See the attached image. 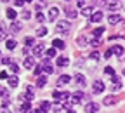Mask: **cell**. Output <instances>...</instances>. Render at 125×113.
<instances>
[{
	"instance_id": "cell-46",
	"label": "cell",
	"mask_w": 125,
	"mask_h": 113,
	"mask_svg": "<svg viewBox=\"0 0 125 113\" xmlns=\"http://www.w3.org/2000/svg\"><path fill=\"white\" fill-rule=\"evenodd\" d=\"M2 106H4V108H7V106H9V101H7V99H4V103H2Z\"/></svg>"
},
{
	"instance_id": "cell-25",
	"label": "cell",
	"mask_w": 125,
	"mask_h": 113,
	"mask_svg": "<svg viewBox=\"0 0 125 113\" xmlns=\"http://www.w3.org/2000/svg\"><path fill=\"white\" fill-rule=\"evenodd\" d=\"M40 110H42L43 113H47V111L51 110V103H47V101H43V103L40 104Z\"/></svg>"
},
{
	"instance_id": "cell-11",
	"label": "cell",
	"mask_w": 125,
	"mask_h": 113,
	"mask_svg": "<svg viewBox=\"0 0 125 113\" xmlns=\"http://www.w3.org/2000/svg\"><path fill=\"white\" fill-rule=\"evenodd\" d=\"M103 18H104L103 12H94V14L90 16V21H92V23H101V21H103Z\"/></svg>"
},
{
	"instance_id": "cell-54",
	"label": "cell",
	"mask_w": 125,
	"mask_h": 113,
	"mask_svg": "<svg viewBox=\"0 0 125 113\" xmlns=\"http://www.w3.org/2000/svg\"><path fill=\"white\" fill-rule=\"evenodd\" d=\"M40 111H42V110H40ZM42 113H43V111H42Z\"/></svg>"
},
{
	"instance_id": "cell-12",
	"label": "cell",
	"mask_w": 125,
	"mask_h": 113,
	"mask_svg": "<svg viewBox=\"0 0 125 113\" xmlns=\"http://www.w3.org/2000/svg\"><path fill=\"white\" fill-rule=\"evenodd\" d=\"M23 98H24V101H28V103H30V101H33V90H31V87H26Z\"/></svg>"
},
{
	"instance_id": "cell-36",
	"label": "cell",
	"mask_w": 125,
	"mask_h": 113,
	"mask_svg": "<svg viewBox=\"0 0 125 113\" xmlns=\"http://www.w3.org/2000/svg\"><path fill=\"white\" fill-rule=\"evenodd\" d=\"M35 18H37V21H40V23H42V21L45 19V16H43L42 12H37V16H35Z\"/></svg>"
},
{
	"instance_id": "cell-51",
	"label": "cell",
	"mask_w": 125,
	"mask_h": 113,
	"mask_svg": "<svg viewBox=\"0 0 125 113\" xmlns=\"http://www.w3.org/2000/svg\"><path fill=\"white\" fill-rule=\"evenodd\" d=\"M26 2H33V0H26Z\"/></svg>"
},
{
	"instance_id": "cell-53",
	"label": "cell",
	"mask_w": 125,
	"mask_h": 113,
	"mask_svg": "<svg viewBox=\"0 0 125 113\" xmlns=\"http://www.w3.org/2000/svg\"><path fill=\"white\" fill-rule=\"evenodd\" d=\"M123 75H125V70H123Z\"/></svg>"
},
{
	"instance_id": "cell-19",
	"label": "cell",
	"mask_w": 125,
	"mask_h": 113,
	"mask_svg": "<svg viewBox=\"0 0 125 113\" xmlns=\"http://www.w3.org/2000/svg\"><path fill=\"white\" fill-rule=\"evenodd\" d=\"M70 80H71V78H70L68 75H61V77L57 78V84H59V85H61V84H68Z\"/></svg>"
},
{
	"instance_id": "cell-3",
	"label": "cell",
	"mask_w": 125,
	"mask_h": 113,
	"mask_svg": "<svg viewBox=\"0 0 125 113\" xmlns=\"http://www.w3.org/2000/svg\"><path fill=\"white\" fill-rule=\"evenodd\" d=\"M73 82H75L78 87H85V82H87V80H85V77H83L82 73H75V77H73Z\"/></svg>"
},
{
	"instance_id": "cell-4",
	"label": "cell",
	"mask_w": 125,
	"mask_h": 113,
	"mask_svg": "<svg viewBox=\"0 0 125 113\" xmlns=\"http://www.w3.org/2000/svg\"><path fill=\"white\" fill-rule=\"evenodd\" d=\"M52 96H54V99H57L59 103H61V101H66V99L70 98V94H68V92H59V90H54Z\"/></svg>"
},
{
	"instance_id": "cell-9",
	"label": "cell",
	"mask_w": 125,
	"mask_h": 113,
	"mask_svg": "<svg viewBox=\"0 0 125 113\" xmlns=\"http://www.w3.org/2000/svg\"><path fill=\"white\" fill-rule=\"evenodd\" d=\"M108 23L109 24H118V23H122V18L118 14H109L108 16Z\"/></svg>"
},
{
	"instance_id": "cell-13",
	"label": "cell",
	"mask_w": 125,
	"mask_h": 113,
	"mask_svg": "<svg viewBox=\"0 0 125 113\" xmlns=\"http://www.w3.org/2000/svg\"><path fill=\"white\" fill-rule=\"evenodd\" d=\"M52 45H54V49H61V51H62V49L66 47V44L62 42V40H59V38H56V40L52 42Z\"/></svg>"
},
{
	"instance_id": "cell-38",
	"label": "cell",
	"mask_w": 125,
	"mask_h": 113,
	"mask_svg": "<svg viewBox=\"0 0 125 113\" xmlns=\"http://www.w3.org/2000/svg\"><path fill=\"white\" fill-rule=\"evenodd\" d=\"M0 63H4V64H12L10 57H4V59H0Z\"/></svg>"
},
{
	"instance_id": "cell-50",
	"label": "cell",
	"mask_w": 125,
	"mask_h": 113,
	"mask_svg": "<svg viewBox=\"0 0 125 113\" xmlns=\"http://www.w3.org/2000/svg\"><path fill=\"white\" fill-rule=\"evenodd\" d=\"M122 24H123V30H125V21H122Z\"/></svg>"
},
{
	"instance_id": "cell-33",
	"label": "cell",
	"mask_w": 125,
	"mask_h": 113,
	"mask_svg": "<svg viewBox=\"0 0 125 113\" xmlns=\"http://www.w3.org/2000/svg\"><path fill=\"white\" fill-rule=\"evenodd\" d=\"M104 73H106V75H109V77H113V75H115V71H113V68H111V66H106V68H104Z\"/></svg>"
},
{
	"instance_id": "cell-44",
	"label": "cell",
	"mask_w": 125,
	"mask_h": 113,
	"mask_svg": "<svg viewBox=\"0 0 125 113\" xmlns=\"http://www.w3.org/2000/svg\"><path fill=\"white\" fill-rule=\"evenodd\" d=\"M30 16H31L30 11H24V12H23V18H24V19H30Z\"/></svg>"
},
{
	"instance_id": "cell-56",
	"label": "cell",
	"mask_w": 125,
	"mask_h": 113,
	"mask_svg": "<svg viewBox=\"0 0 125 113\" xmlns=\"http://www.w3.org/2000/svg\"><path fill=\"white\" fill-rule=\"evenodd\" d=\"M76 2H78V0H76Z\"/></svg>"
},
{
	"instance_id": "cell-6",
	"label": "cell",
	"mask_w": 125,
	"mask_h": 113,
	"mask_svg": "<svg viewBox=\"0 0 125 113\" xmlns=\"http://www.w3.org/2000/svg\"><path fill=\"white\" fill-rule=\"evenodd\" d=\"M97 110H99V104L97 103H89L87 106H85V113H97Z\"/></svg>"
},
{
	"instance_id": "cell-42",
	"label": "cell",
	"mask_w": 125,
	"mask_h": 113,
	"mask_svg": "<svg viewBox=\"0 0 125 113\" xmlns=\"http://www.w3.org/2000/svg\"><path fill=\"white\" fill-rule=\"evenodd\" d=\"M90 45H92V47H97V45H99V40H97V38H94V40L90 42Z\"/></svg>"
},
{
	"instance_id": "cell-37",
	"label": "cell",
	"mask_w": 125,
	"mask_h": 113,
	"mask_svg": "<svg viewBox=\"0 0 125 113\" xmlns=\"http://www.w3.org/2000/svg\"><path fill=\"white\" fill-rule=\"evenodd\" d=\"M99 57H101V54H99L97 51H94V52L90 54V59H99Z\"/></svg>"
},
{
	"instance_id": "cell-23",
	"label": "cell",
	"mask_w": 125,
	"mask_h": 113,
	"mask_svg": "<svg viewBox=\"0 0 125 113\" xmlns=\"http://www.w3.org/2000/svg\"><path fill=\"white\" fill-rule=\"evenodd\" d=\"M7 35V26H5V23H2L0 24V38H4Z\"/></svg>"
},
{
	"instance_id": "cell-27",
	"label": "cell",
	"mask_w": 125,
	"mask_h": 113,
	"mask_svg": "<svg viewBox=\"0 0 125 113\" xmlns=\"http://www.w3.org/2000/svg\"><path fill=\"white\" fill-rule=\"evenodd\" d=\"M45 35H47V28L40 26V28L37 30V37H45Z\"/></svg>"
},
{
	"instance_id": "cell-10",
	"label": "cell",
	"mask_w": 125,
	"mask_h": 113,
	"mask_svg": "<svg viewBox=\"0 0 125 113\" xmlns=\"http://www.w3.org/2000/svg\"><path fill=\"white\" fill-rule=\"evenodd\" d=\"M103 104L104 106H113V104H116V98L115 96H106V98L103 99Z\"/></svg>"
},
{
	"instance_id": "cell-2",
	"label": "cell",
	"mask_w": 125,
	"mask_h": 113,
	"mask_svg": "<svg viewBox=\"0 0 125 113\" xmlns=\"http://www.w3.org/2000/svg\"><path fill=\"white\" fill-rule=\"evenodd\" d=\"M57 30L59 31H62V33H68L70 31V28H71V24H70V21H57Z\"/></svg>"
},
{
	"instance_id": "cell-45",
	"label": "cell",
	"mask_w": 125,
	"mask_h": 113,
	"mask_svg": "<svg viewBox=\"0 0 125 113\" xmlns=\"http://www.w3.org/2000/svg\"><path fill=\"white\" fill-rule=\"evenodd\" d=\"M0 78H2V80H4V78H9V75H7L5 71H0Z\"/></svg>"
},
{
	"instance_id": "cell-52",
	"label": "cell",
	"mask_w": 125,
	"mask_h": 113,
	"mask_svg": "<svg viewBox=\"0 0 125 113\" xmlns=\"http://www.w3.org/2000/svg\"><path fill=\"white\" fill-rule=\"evenodd\" d=\"M2 113H9V111H2Z\"/></svg>"
},
{
	"instance_id": "cell-28",
	"label": "cell",
	"mask_w": 125,
	"mask_h": 113,
	"mask_svg": "<svg viewBox=\"0 0 125 113\" xmlns=\"http://www.w3.org/2000/svg\"><path fill=\"white\" fill-rule=\"evenodd\" d=\"M76 44L80 45V47H85V45H87V38H85V37H78V38H76Z\"/></svg>"
},
{
	"instance_id": "cell-35",
	"label": "cell",
	"mask_w": 125,
	"mask_h": 113,
	"mask_svg": "<svg viewBox=\"0 0 125 113\" xmlns=\"http://www.w3.org/2000/svg\"><path fill=\"white\" fill-rule=\"evenodd\" d=\"M56 56V49H47V57H54Z\"/></svg>"
},
{
	"instance_id": "cell-17",
	"label": "cell",
	"mask_w": 125,
	"mask_h": 113,
	"mask_svg": "<svg viewBox=\"0 0 125 113\" xmlns=\"http://www.w3.org/2000/svg\"><path fill=\"white\" fill-rule=\"evenodd\" d=\"M82 98H83V94H82V92H75V94L71 96V99H73L71 103H75V104H76V103H80Z\"/></svg>"
},
{
	"instance_id": "cell-18",
	"label": "cell",
	"mask_w": 125,
	"mask_h": 113,
	"mask_svg": "<svg viewBox=\"0 0 125 113\" xmlns=\"http://www.w3.org/2000/svg\"><path fill=\"white\" fill-rule=\"evenodd\" d=\"M42 68H43V71H45V73H52V66H51L49 59H45V61H43V66H42Z\"/></svg>"
},
{
	"instance_id": "cell-5",
	"label": "cell",
	"mask_w": 125,
	"mask_h": 113,
	"mask_svg": "<svg viewBox=\"0 0 125 113\" xmlns=\"http://www.w3.org/2000/svg\"><path fill=\"white\" fill-rule=\"evenodd\" d=\"M43 51H45V44H37V45L33 47V56L38 57V56L43 54Z\"/></svg>"
},
{
	"instance_id": "cell-24",
	"label": "cell",
	"mask_w": 125,
	"mask_h": 113,
	"mask_svg": "<svg viewBox=\"0 0 125 113\" xmlns=\"http://www.w3.org/2000/svg\"><path fill=\"white\" fill-rule=\"evenodd\" d=\"M24 44H26V47H35V45H37L35 40L31 38V37H26V38H24Z\"/></svg>"
},
{
	"instance_id": "cell-49",
	"label": "cell",
	"mask_w": 125,
	"mask_h": 113,
	"mask_svg": "<svg viewBox=\"0 0 125 113\" xmlns=\"http://www.w3.org/2000/svg\"><path fill=\"white\" fill-rule=\"evenodd\" d=\"M66 113H75V111H71V110H68V111H66Z\"/></svg>"
},
{
	"instance_id": "cell-29",
	"label": "cell",
	"mask_w": 125,
	"mask_h": 113,
	"mask_svg": "<svg viewBox=\"0 0 125 113\" xmlns=\"http://www.w3.org/2000/svg\"><path fill=\"white\" fill-rule=\"evenodd\" d=\"M92 33H94V37H96V38H99V37L104 33V28H96V30L92 31Z\"/></svg>"
},
{
	"instance_id": "cell-47",
	"label": "cell",
	"mask_w": 125,
	"mask_h": 113,
	"mask_svg": "<svg viewBox=\"0 0 125 113\" xmlns=\"http://www.w3.org/2000/svg\"><path fill=\"white\" fill-rule=\"evenodd\" d=\"M4 94H5V89H4V87H0V96H4Z\"/></svg>"
},
{
	"instance_id": "cell-39",
	"label": "cell",
	"mask_w": 125,
	"mask_h": 113,
	"mask_svg": "<svg viewBox=\"0 0 125 113\" xmlns=\"http://www.w3.org/2000/svg\"><path fill=\"white\" fill-rule=\"evenodd\" d=\"M14 2H16V5H18V7H23L26 0H14Z\"/></svg>"
},
{
	"instance_id": "cell-20",
	"label": "cell",
	"mask_w": 125,
	"mask_h": 113,
	"mask_svg": "<svg viewBox=\"0 0 125 113\" xmlns=\"http://www.w3.org/2000/svg\"><path fill=\"white\" fill-rule=\"evenodd\" d=\"M57 14H59V9H56V7H52V9L49 11V18H51V19L54 21V19L57 18Z\"/></svg>"
},
{
	"instance_id": "cell-43",
	"label": "cell",
	"mask_w": 125,
	"mask_h": 113,
	"mask_svg": "<svg viewBox=\"0 0 125 113\" xmlns=\"http://www.w3.org/2000/svg\"><path fill=\"white\" fill-rule=\"evenodd\" d=\"M111 54H113V51L109 49V51H106V52H104V57H106V59H108V57H111Z\"/></svg>"
},
{
	"instance_id": "cell-31",
	"label": "cell",
	"mask_w": 125,
	"mask_h": 113,
	"mask_svg": "<svg viewBox=\"0 0 125 113\" xmlns=\"http://www.w3.org/2000/svg\"><path fill=\"white\" fill-rule=\"evenodd\" d=\"M82 14L83 16H92V7H83L82 9Z\"/></svg>"
},
{
	"instance_id": "cell-8",
	"label": "cell",
	"mask_w": 125,
	"mask_h": 113,
	"mask_svg": "<svg viewBox=\"0 0 125 113\" xmlns=\"http://www.w3.org/2000/svg\"><path fill=\"white\" fill-rule=\"evenodd\" d=\"M23 66H24L26 70H33V68H35V59H33V57H26V59L23 61Z\"/></svg>"
},
{
	"instance_id": "cell-21",
	"label": "cell",
	"mask_w": 125,
	"mask_h": 113,
	"mask_svg": "<svg viewBox=\"0 0 125 113\" xmlns=\"http://www.w3.org/2000/svg\"><path fill=\"white\" fill-rule=\"evenodd\" d=\"M21 28H23V24H21V23H18V21H14V23H12V26H10V30H12V31H21Z\"/></svg>"
},
{
	"instance_id": "cell-34",
	"label": "cell",
	"mask_w": 125,
	"mask_h": 113,
	"mask_svg": "<svg viewBox=\"0 0 125 113\" xmlns=\"http://www.w3.org/2000/svg\"><path fill=\"white\" fill-rule=\"evenodd\" d=\"M108 7L111 9V11H118V9H120V4H115V2H111V4H108Z\"/></svg>"
},
{
	"instance_id": "cell-22",
	"label": "cell",
	"mask_w": 125,
	"mask_h": 113,
	"mask_svg": "<svg viewBox=\"0 0 125 113\" xmlns=\"http://www.w3.org/2000/svg\"><path fill=\"white\" fill-rule=\"evenodd\" d=\"M45 84H47V77H42V75H40L38 80H37V85H38V87H43Z\"/></svg>"
},
{
	"instance_id": "cell-55",
	"label": "cell",
	"mask_w": 125,
	"mask_h": 113,
	"mask_svg": "<svg viewBox=\"0 0 125 113\" xmlns=\"http://www.w3.org/2000/svg\"><path fill=\"white\" fill-rule=\"evenodd\" d=\"M5 2H7V0H5Z\"/></svg>"
},
{
	"instance_id": "cell-14",
	"label": "cell",
	"mask_w": 125,
	"mask_h": 113,
	"mask_svg": "<svg viewBox=\"0 0 125 113\" xmlns=\"http://www.w3.org/2000/svg\"><path fill=\"white\" fill-rule=\"evenodd\" d=\"M7 80H9V85H10V87H18V84H19V78H18V77H16V75H12V77H9Z\"/></svg>"
},
{
	"instance_id": "cell-30",
	"label": "cell",
	"mask_w": 125,
	"mask_h": 113,
	"mask_svg": "<svg viewBox=\"0 0 125 113\" xmlns=\"http://www.w3.org/2000/svg\"><path fill=\"white\" fill-rule=\"evenodd\" d=\"M7 16H9L10 19H16V18H18V14H16L14 9H7Z\"/></svg>"
},
{
	"instance_id": "cell-7",
	"label": "cell",
	"mask_w": 125,
	"mask_h": 113,
	"mask_svg": "<svg viewBox=\"0 0 125 113\" xmlns=\"http://www.w3.org/2000/svg\"><path fill=\"white\" fill-rule=\"evenodd\" d=\"M64 12H66V16H68L70 19H75L76 16H78V12H76V11L71 7V5H66V7H64Z\"/></svg>"
},
{
	"instance_id": "cell-32",
	"label": "cell",
	"mask_w": 125,
	"mask_h": 113,
	"mask_svg": "<svg viewBox=\"0 0 125 113\" xmlns=\"http://www.w3.org/2000/svg\"><path fill=\"white\" fill-rule=\"evenodd\" d=\"M5 45H7V49H10V51H12V49H16V45H18V44H16L14 40H7V44H5Z\"/></svg>"
},
{
	"instance_id": "cell-41",
	"label": "cell",
	"mask_w": 125,
	"mask_h": 113,
	"mask_svg": "<svg viewBox=\"0 0 125 113\" xmlns=\"http://www.w3.org/2000/svg\"><path fill=\"white\" fill-rule=\"evenodd\" d=\"M10 70H12V71L16 73V71H18V70H19V66H18V64H14V63H12V64H10Z\"/></svg>"
},
{
	"instance_id": "cell-40",
	"label": "cell",
	"mask_w": 125,
	"mask_h": 113,
	"mask_svg": "<svg viewBox=\"0 0 125 113\" xmlns=\"http://www.w3.org/2000/svg\"><path fill=\"white\" fill-rule=\"evenodd\" d=\"M42 70H43V68L37 66V68H35V75H37V77H40V75H42Z\"/></svg>"
},
{
	"instance_id": "cell-16",
	"label": "cell",
	"mask_w": 125,
	"mask_h": 113,
	"mask_svg": "<svg viewBox=\"0 0 125 113\" xmlns=\"http://www.w3.org/2000/svg\"><path fill=\"white\" fill-rule=\"evenodd\" d=\"M111 51H113V54L122 56V54H123V47H122V45H113V47H111Z\"/></svg>"
},
{
	"instance_id": "cell-15",
	"label": "cell",
	"mask_w": 125,
	"mask_h": 113,
	"mask_svg": "<svg viewBox=\"0 0 125 113\" xmlns=\"http://www.w3.org/2000/svg\"><path fill=\"white\" fill-rule=\"evenodd\" d=\"M68 64H70L68 57H59V59H57V66H59V68H64V66H68Z\"/></svg>"
},
{
	"instance_id": "cell-48",
	"label": "cell",
	"mask_w": 125,
	"mask_h": 113,
	"mask_svg": "<svg viewBox=\"0 0 125 113\" xmlns=\"http://www.w3.org/2000/svg\"><path fill=\"white\" fill-rule=\"evenodd\" d=\"M30 113H42L40 110H33V111H30Z\"/></svg>"
},
{
	"instance_id": "cell-26",
	"label": "cell",
	"mask_w": 125,
	"mask_h": 113,
	"mask_svg": "<svg viewBox=\"0 0 125 113\" xmlns=\"http://www.w3.org/2000/svg\"><path fill=\"white\" fill-rule=\"evenodd\" d=\"M30 106H31V103H28V101H24V104L19 108V113H26L28 110H30Z\"/></svg>"
},
{
	"instance_id": "cell-1",
	"label": "cell",
	"mask_w": 125,
	"mask_h": 113,
	"mask_svg": "<svg viewBox=\"0 0 125 113\" xmlns=\"http://www.w3.org/2000/svg\"><path fill=\"white\" fill-rule=\"evenodd\" d=\"M104 89H106V85H104L103 80H96V82H94V85H92V92H94V94H101Z\"/></svg>"
}]
</instances>
